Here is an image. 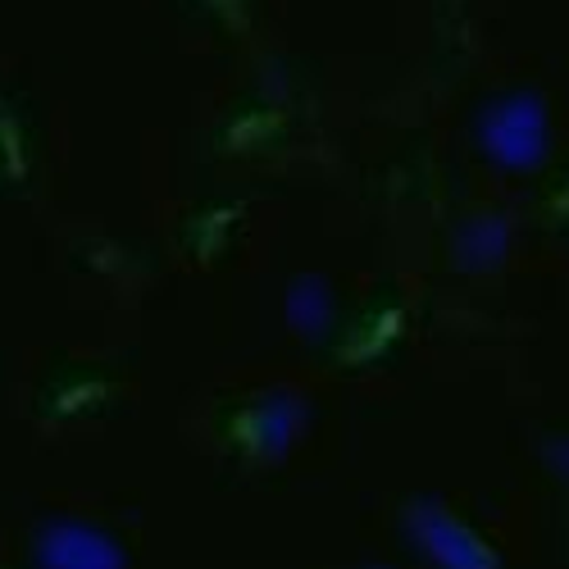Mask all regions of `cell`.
<instances>
[{
  "instance_id": "1",
  "label": "cell",
  "mask_w": 569,
  "mask_h": 569,
  "mask_svg": "<svg viewBox=\"0 0 569 569\" xmlns=\"http://www.w3.org/2000/svg\"><path fill=\"white\" fill-rule=\"evenodd\" d=\"M41 569H123L119 551L91 529L60 525L41 538Z\"/></svg>"
},
{
  "instance_id": "2",
  "label": "cell",
  "mask_w": 569,
  "mask_h": 569,
  "mask_svg": "<svg viewBox=\"0 0 569 569\" xmlns=\"http://www.w3.org/2000/svg\"><path fill=\"white\" fill-rule=\"evenodd\" d=\"M423 538H429L433 556L447 565V569H492V551H483L473 542L456 519H438V525H423Z\"/></svg>"
}]
</instances>
